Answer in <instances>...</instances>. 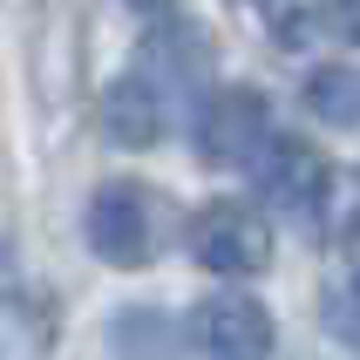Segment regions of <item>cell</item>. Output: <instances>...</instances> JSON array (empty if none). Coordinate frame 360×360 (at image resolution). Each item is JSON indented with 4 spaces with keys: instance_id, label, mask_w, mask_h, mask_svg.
<instances>
[{
    "instance_id": "obj_1",
    "label": "cell",
    "mask_w": 360,
    "mask_h": 360,
    "mask_svg": "<svg viewBox=\"0 0 360 360\" xmlns=\"http://www.w3.org/2000/svg\"><path fill=\"white\" fill-rule=\"evenodd\" d=\"M89 252L116 272H136L157 252V191L116 177L89 198Z\"/></svg>"
},
{
    "instance_id": "obj_2",
    "label": "cell",
    "mask_w": 360,
    "mask_h": 360,
    "mask_svg": "<svg viewBox=\"0 0 360 360\" xmlns=\"http://www.w3.org/2000/svg\"><path fill=\"white\" fill-rule=\"evenodd\" d=\"M191 259L218 279H252L272 265V224L252 204H204L191 218Z\"/></svg>"
},
{
    "instance_id": "obj_3",
    "label": "cell",
    "mask_w": 360,
    "mask_h": 360,
    "mask_svg": "<svg viewBox=\"0 0 360 360\" xmlns=\"http://www.w3.org/2000/svg\"><path fill=\"white\" fill-rule=\"evenodd\" d=\"M272 143V109H265L259 89H218V96L198 109V157L218 163V170H238Z\"/></svg>"
},
{
    "instance_id": "obj_4",
    "label": "cell",
    "mask_w": 360,
    "mask_h": 360,
    "mask_svg": "<svg viewBox=\"0 0 360 360\" xmlns=\"http://www.w3.org/2000/svg\"><path fill=\"white\" fill-rule=\"evenodd\" d=\"M191 333L211 360H272L279 347V326H272V306H259L252 292H218L191 313Z\"/></svg>"
},
{
    "instance_id": "obj_5",
    "label": "cell",
    "mask_w": 360,
    "mask_h": 360,
    "mask_svg": "<svg viewBox=\"0 0 360 360\" xmlns=\"http://www.w3.org/2000/svg\"><path fill=\"white\" fill-rule=\"evenodd\" d=\"M326 184H333V170H326V157L313 150V143L300 136H272L259 150V191L272 204H285V211H320L326 204Z\"/></svg>"
},
{
    "instance_id": "obj_6",
    "label": "cell",
    "mask_w": 360,
    "mask_h": 360,
    "mask_svg": "<svg viewBox=\"0 0 360 360\" xmlns=\"http://www.w3.org/2000/svg\"><path fill=\"white\" fill-rule=\"evenodd\" d=\"M102 129L122 150H150L163 136V89L150 75H122L102 89Z\"/></svg>"
},
{
    "instance_id": "obj_7",
    "label": "cell",
    "mask_w": 360,
    "mask_h": 360,
    "mask_svg": "<svg viewBox=\"0 0 360 360\" xmlns=\"http://www.w3.org/2000/svg\"><path fill=\"white\" fill-rule=\"evenodd\" d=\"M55 354V313L34 292H0V360H48Z\"/></svg>"
},
{
    "instance_id": "obj_8",
    "label": "cell",
    "mask_w": 360,
    "mask_h": 360,
    "mask_svg": "<svg viewBox=\"0 0 360 360\" xmlns=\"http://www.w3.org/2000/svg\"><path fill=\"white\" fill-rule=\"evenodd\" d=\"M306 109L333 129H354L360 122V68H320L306 82Z\"/></svg>"
},
{
    "instance_id": "obj_9",
    "label": "cell",
    "mask_w": 360,
    "mask_h": 360,
    "mask_svg": "<svg viewBox=\"0 0 360 360\" xmlns=\"http://www.w3.org/2000/svg\"><path fill=\"white\" fill-rule=\"evenodd\" d=\"M340 27H347V34H360V0H340Z\"/></svg>"
},
{
    "instance_id": "obj_10",
    "label": "cell",
    "mask_w": 360,
    "mask_h": 360,
    "mask_svg": "<svg viewBox=\"0 0 360 360\" xmlns=\"http://www.w3.org/2000/svg\"><path fill=\"white\" fill-rule=\"evenodd\" d=\"M347 279L360 285V231H354V245H347Z\"/></svg>"
},
{
    "instance_id": "obj_11",
    "label": "cell",
    "mask_w": 360,
    "mask_h": 360,
    "mask_svg": "<svg viewBox=\"0 0 360 360\" xmlns=\"http://www.w3.org/2000/svg\"><path fill=\"white\" fill-rule=\"evenodd\" d=\"M136 7H170V0H136Z\"/></svg>"
}]
</instances>
